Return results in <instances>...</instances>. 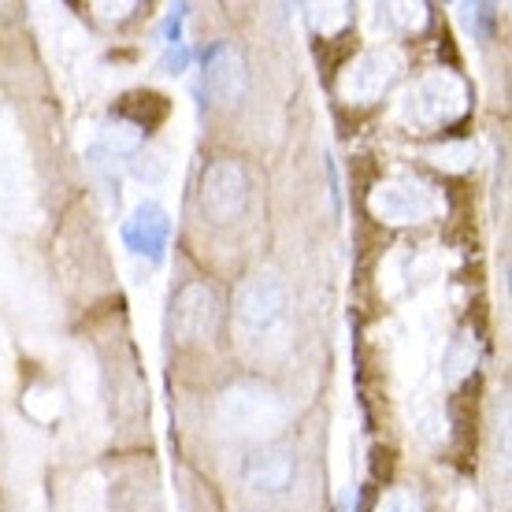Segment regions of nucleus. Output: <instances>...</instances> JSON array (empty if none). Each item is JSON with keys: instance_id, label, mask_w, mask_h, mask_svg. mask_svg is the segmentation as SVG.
<instances>
[{"instance_id": "1", "label": "nucleus", "mask_w": 512, "mask_h": 512, "mask_svg": "<svg viewBox=\"0 0 512 512\" xmlns=\"http://www.w3.org/2000/svg\"><path fill=\"white\" fill-rule=\"evenodd\" d=\"M219 416H223V423H227L231 431H238V435H245V438H271V435H279L282 420H286V409H282V401L271 394L268 386L242 383L223 394Z\"/></svg>"}, {"instance_id": "2", "label": "nucleus", "mask_w": 512, "mask_h": 512, "mask_svg": "<svg viewBox=\"0 0 512 512\" xmlns=\"http://www.w3.org/2000/svg\"><path fill=\"white\" fill-rule=\"evenodd\" d=\"M249 208V175L245 167L231 156H219L205 167L201 175V212H205L212 223L227 227V223H238Z\"/></svg>"}, {"instance_id": "3", "label": "nucleus", "mask_w": 512, "mask_h": 512, "mask_svg": "<svg viewBox=\"0 0 512 512\" xmlns=\"http://www.w3.org/2000/svg\"><path fill=\"white\" fill-rule=\"evenodd\" d=\"M234 316L245 331L264 334L271 327H279L282 316H286V286L275 271H256L238 286V297H234Z\"/></svg>"}, {"instance_id": "4", "label": "nucleus", "mask_w": 512, "mask_h": 512, "mask_svg": "<svg viewBox=\"0 0 512 512\" xmlns=\"http://www.w3.org/2000/svg\"><path fill=\"white\" fill-rule=\"evenodd\" d=\"M171 334L179 342H201L216 331L219 323V297L205 282H186L179 294L171 297Z\"/></svg>"}, {"instance_id": "5", "label": "nucleus", "mask_w": 512, "mask_h": 512, "mask_svg": "<svg viewBox=\"0 0 512 512\" xmlns=\"http://www.w3.org/2000/svg\"><path fill=\"white\" fill-rule=\"evenodd\" d=\"M464 112V86L453 75H431L423 78L420 86L409 93L405 101V116L420 127H435V123H449L453 116Z\"/></svg>"}, {"instance_id": "6", "label": "nucleus", "mask_w": 512, "mask_h": 512, "mask_svg": "<svg viewBox=\"0 0 512 512\" xmlns=\"http://www.w3.org/2000/svg\"><path fill=\"white\" fill-rule=\"evenodd\" d=\"M368 205H372V212L379 219L401 227V223H420V219L431 216V212H435V197L423 190L420 182L390 179V182H383V186H375Z\"/></svg>"}, {"instance_id": "7", "label": "nucleus", "mask_w": 512, "mask_h": 512, "mask_svg": "<svg viewBox=\"0 0 512 512\" xmlns=\"http://www.w3.org/2000/svg\"><path fill=\"white\" fill-rule=\"evenodd\" d=\"M205 93L216 104H234L242 101L245 90H249V71H245L242 52L231 49V45H216V49L205 56Z\"/></svg>"}, {"instance_id": "8", "label": "nucleus", "mask_w": 512, "mask_h": 512, "mask_svg": "<svg viewBox=\"0 0 512 512\" xmlns=\"http://www.w3.org/2000/svg\"><path fill=\"white\" fill-rule=\"evenodd\" d=\"M397 71H401V60H397V52H390V49L364 52L357 64L349 67L346 97H353V101H360V104L379 101V97H383V93L394 86Z\"/></svg>"}, {"instance_id": "9", "label": "nucleus", "mask_w": 512, "mask_h": 512, "mask_svg": "<svg viewBox=\"0 0 512 512\" xmlns=\"http://www.w3.org/2000/svg\"><path fill=\"white\" fill-rule=\"evenodd\" d=\"M297 461L286 446H260L242 464V479L260 494H282L294 483Z\"/></svg>"}, {"instance_id": "10", "label": "nucleus", "mask_w": 512, "mask_h": 512, "mask_svg": "<svg viewBox=\"0 0 512 512\" xmlns=\"http://www.w3.org/2000/svg\"><path fill=\"white\" fill-rule=\"evenodd\" d=\"M123 242L134 256H145V260H164L167 249V216L164 208L145 201V205L134 208V216L127 219L123 227Z\"/></svg>"}, {"instance_id": "11", "label": "nucleus", "mask_w": 512, "mask_h": 512, "mask_svg": "<svg viewBox=\"0 0 512 512\" xmlns=\"http://www.w3.org/2000/svg\"><path fill=\"white\" fill-rule=\"evenodd\" d=\"M130 171H134L141 182H160L167 175V160H164V153H156V149H138L134 160H130Z\"/></svg>"}, {"instance_id": "12", "label": "nucleus", "mask_w": 512, "mask_h": 512, "mask_svg": "<svg viewBox=\"0 0 512 512\" xmlns=\"http://www.w3.org/2000/svg\"><path fill=\"white\" fill-rule=\"evenodd\" d=\"M104 145L112 153H138L141 149V130L134 123H112L104 130Z\"/></svg>"}, {"instance_id": "13", "label": "nucleus", "mask_w": 512, "mask_h": 512, "mask_svg": "<svg viewBox=\"0 0 512 512\" xmlns=\"http://www.w3.org/2000/svg\"><path fill=\"white\" fill-rule=\"evenodd\" d=\"M379 512H420V501L405 494V490H390L383 501H379Z\"/></svg>"}, {"instance_id": "14", "label": "nucleus", "mask_w": 512, "mask_h": 512, "mask_svg": "<svg viewBox=\"0 0 512 512\" xmlns=\"http://www.w3.org/2000/svg\"><path fill=\"white\" fill-rule=\"evenodd\" d=\"M464 160H472V153H468L464 145H457V149H438V153H435V164L438 167H453V171H457V167H464Z\"/></svg>"}, {"instance_id": "15", "label": "nucleus", "mask_w": 512, "mask_h": 512, "mask_svg": "<svg viewBox=\"0 0 512 512\" xmlns=\"http://www.w3.org/2000/svg\"><path fill=\"white\" fill-rule=\"evenodd\" d=\"M312 19H316V26H320V30H334V26L346 23V8H342V4H334V15H323L320 8H316V15H312Z\"/></svg>"}, {"instance_id": "16", "label": "nucleus", "mask_w": 512, "mask_h": 512, "mask_svg": "<svg viewBox=\"0 0 512 512\" xmlns=\"http://www.w3.org/2000/svg\"><path fill=\"white\" fill-rule=\"evenodd\" d=\"M186 60H190V52H186V49H182V45H179V52H175V49L167 52L164 67H167V71H171V75H179L182 67H186Z\"/></svg>"}]
</instances>
